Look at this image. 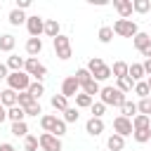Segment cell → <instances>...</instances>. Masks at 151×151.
<instances>
[{
	"mask_svg": "<svg viewBox=\"0 0 151 151\" xmlns=\"http://www.w3.org/2000/svg\"><path fill=\"white\" fill-rule=\"evenodd\" d=\"M125 99H127V97H125L120 90H116L113 85H106V87L99 90V101H101L104 106H116V109H120Z\"/></svg>",
	"mask_w": 151,
	"mask_h": 151,
	"instance_id": "obj_1",
	"label": "cell"
},
{
	"mask_svg": "<svg viewBox=\"0 0 151 151\" xmlns=\"http://www.w3.org/2000/svg\"><path fill=\"white\" fill-rule=\"evenodd\" d=\"M87 71H90V76H92L97 83L111 78V66H106L101 57H92V59L87 61Z\"/></svg>",
	"mask_w": 151,
	"mask_h": 151,
	"instance_id": "obj_2",
	"label": "cell"
},
{
	"mask_svg": "<svg viewBox=\"0 0 151 151\" xmlns=\"http://www.w3.org/2000/svg\"><path fill=\"white\" fill-rule=\"evenodd\" d=\"M28 85H31V76H28L26 71H14V73L7 76V87L14 90L17 94H19V92H26Z\"/></svg>",
	"mask_w": 151,
	"mask_h": 151,
	"instance_id": "obj_3",
	"label": "cell"
},
{
	"mask_svg": "<svg viewBox=\"0 0 151 151\" xmlns=\"http://www.w3.org/2000/svg\"><path fill=\"white\" fill-rule=\"evenodd\" d=\"M52 45H54V52H57V57H59L61 61H66V59H71V54H73V50H71V38H68V35H64V33H59L57 38H52Z\"/></svg>",
	"mask_w": 151,
	"mask_h": 151,
	"instance_id": "obj_4",
	"label": "cell"
},
{
	"mask_svg": "<svg viewBox=\"0 0 151 151\" xmlns=\"http://www.w3.org/2000/svg\"><path fill=\"white\" fill-rule=\"evenodd\" d=\"M24 71H26L31 78H35L38 83H42V80H45V76H47V68H45V64H40V61H38V57H26Z\"/></svg>",
	"mask_w": 151,
	"mask_h": 151,
	"instance_id": "obj_5",
	"label": "cell"
},
{
	"mask_svg": "<svg viewBox=\"0 0 151 151\" xmlns=\"http://www.w3.org/2000/svg\"><path fill=\"white\" fill-rule=\"evenodd\" d=\"M111 28H113V33L120 35V38H134V35L139 33V28H137V24H134L132 19H118Z\"/></svg>",
	"mask_w": 151,
	"mask_h": 151,
	"instance_id": "obj_6",
	"label": "cell"
},
{
	"mask_svg": "<svg viewBox=\"0 0 151 151\" xmlns=\"http://www.w3.org/2000/svg\"><path fill=\"white\" fill-rule=\"evenodd\" d=\"M26 28H28L31 38H40L42 31H45V19L38 17V14H31V17H26Z\"/></svg>",
	"mask_w": 151,
	"mask_h": 151,
	"instance_id": "obj_7",
	"label": "cell"
},
{
	"mask_svg": "<svg viewBox=\"0 0 151 151\" xmlns=\"http://www.w3.org/2000/svg\"><path fill=\"white\" fill-rule=\"evenodd\" d=\"M38 144H40L42 151H61V139L54 137V134H50V132H42L38 137Z\"/></svg>",
	"mask_w": 151,
	"mask_h": 151,
	"instance_id": "obj_8",
	"label": "cell"
},
{
	"mask_svg": "<svg viewBox=\"0 0 151 151\" xmlns=\"http://www.w3.org/2000/svg\"><path fill=\"white\" fill-rule=\"evenodd\" d=\"M78 92H80V85H78L76 76H66L64 83H61V92H59V94H64L66 99H71V97H76Z\"/></svg>",
	"mask_w": 151,
	"mask_h": 151,
	"instance_id": "obj_9",
	"label": "cell"
},
{
	"mask_svg": "<svg viewBox=\"0 0 151 151\" xmlns=\"http://www.w3.org/2000/svg\"><path fill=\"white\" fill-rule=\"evenodd\" d=\"M113 134H120V137L132 134V120L130 118H123V116H116L113 118Z\"/></svg>",
	"mask_w": 151,
	"mask_h": 151,
	"instance_id": "obj_10",
	"label": "cell"
},
{
	"mask_svg": "<svg viewBox=\"0 0 151 151\" xmlns=\"http://www.w3.org/2000/svg\"><path fill=\"white\" fill-rule=\"evenodd\" d=\"M104 127H106V125H104V120H101V118H90V120L85 123V132H87V134H92V137L101 134V132H104Z\"/></svg>",
	"mask_w": 151,
	"mask_h": 151,
	"instance_id": "obj_11",
	"label": "cell"
},
{
	"mask_svg": "<svg viewBox=\"0 0 151 151\" xmlns=\"http://www.w3.org/2000/svg\"><path fill=\"white\" fill-rule=\"evenodd\" d=\"M113 7L120 14V19H130L132 17V2L130 0H113Z\"/></svg>",
	"mask_w": 151,
	"mask_h": 151,
	"instance_id": "obj_12",
	"label": "cell"
},
{
	"mask_svg": "<svg viewBox=\"0 0 151 151\" xmlns=\"http://www.w3.org/2000/svg\"><path fill=\"white\" fill-rule=\"evenodd\" d=\"M42 52V40L40 38H28L26 40V54L28 57H38Z\"/></svg>",
	"mask_w": 151,
	"mask_h": 151,
	"instance_id": "obj_13",
	"label": "cell"
},
{
	"mask_svg": "<svg viewBox=\"0 0 151 151\" xmlns=\"http://www.w3.org/2000/svg\"><path fill=\"white\" fill-rule=\"evenodd\" d=\"M24 64H26V59L19 57V54H9V57H7V68H9V73L24 71Z\"/></svg>",
	"mask_w": 151,
	"mask_h": 151,
	"instance_id": "obj_14",
	"label": "cell"
},
{
	"mask_svg": "<svg viewBox=\"0 0 151 151\" xmlns=\"http://www.w3.org/2000/svg\"><path fill=\"white\" fill-rule=\"evenodd\" d=\"M0 104L5 106V109H9V106H17V92L14 90H2L0 92Z\"/></svg>",
	"mask_w": 151,
	"mask_h": 151,
	"instance_id": "obj_15",
	"label": "cell"
},
{
	"mask_svg": "<svg viewBox=\"0 0 151 151\" xmlns=\"http://www.w3.org/2000/svg\"><path fill=\"white\" fill-rule=\"evenodd\" d=\"M134 130H151V118L137 113V116L132 118V132H134Z\"/></svg>",
	"mask_w": 151,
	"mask_h": 151,
	"instance_id": "obj_16",
	"label": "cell"
},
{
	"mask_svg": "<svg viewBox=\"0 0 151 151\" xmlns=\"http://www.w3.org/2000/svg\"><path fill=\"white\" fill-rule=\"evenodd\" d=\"M144 76H146V73H144V66H142V64H130V68H127V78H130L132 83H139Z\"/></svg>",
	"mask_w": 151,
	"mask_h": 151,
	"instance_id": "obj_17",
	"label": "cell"
},
{
	"mask_svg": "<svg viewBox=\"0 0 151 151\" xmlns=\"http://www.w3.org/2000/svg\"><path fill=\"white\" fill-rule=\"evenodd\" d=\"M120 116L132 120V118L137 116V104H134L132 99H125V101H123V106H120Z\"/></svg>",
	"mask_w": 151,
	"mask_h": 151,
	"instance_id": "obj_18",
	"label": "cell"
},
{
	"mask_svg": "<svg viewBox=\"0 0 151 151\" xmlns=\"http://www.w3.org/2000/svg\"><path fill=\"white\" fill-rule=\"evenodd\" d=\"M14 45H17V38L12 33H2L0 35V52H12Z\"/></svg>",
	"mask_w": 151,
	"mask_h": 151,
	"instance_id": "obj_19",
	"label": "cell"
},
{
	"mask_svg": "<svg viewBox=\"0 0 151 151\" xmlns=\"http://www.w3.org/2000/svg\"><path fill=\"white\" fill-rule=\"evenodd\" d=\"M106 146H109L111 151H123V149H125V137H120V134H111V137L106 139Z\"/></svg>",
	"mask_w": 151,
	"mask_h": 151,
	"instance_id": "obj_20",
	"label": "cell"
},
{
	"mask_svg": "<svg viewBox=\"0 0 151 151\" xmlns=\"http://www.w3.org/2000/svg\"><path fill=\"white\" fill-rule=\"evenodd\" d=\"M127 68H130L127 61H113V66H111V76H116V78H125V76H127Z\"/></svg>",
	"mask_w": 151,
	"mask_h": 151,
	"instance_id": "obj_21",
	"label": "cell"
},
{
	"mask_svg": "<svg viewBox=\"0 0 151 151\" xmlns=\"http://www.w3.org/2000/svg\"><path fill=\"white\" fill-rule=\"evenodd\" d=\"M80 90H83V94H87V97H92V99H94V94H99V90H101V87H99V83L92 78V80H87L85 85H80Z\"/></svg>",
	"mask_w": 151,
	"mask_h": 151,
	"instance_id": "obj_22",
	"label": "cell"
},
{
	"mask_svg": "<svg viewBox=\"0 0 151 151\" xmlns=\"http://www.w3.org/2000/svg\"><path fill=\"white\" fill-rule=\"evenodd\" d=\"M26 92L38 101V99L45 94V85H42V83H38V80H31V85H28V90H26Z\"/></svg>",
	"mask_w": 151,
	"mask_h": 151,
	"instance_id": "obj_23",
	"label": "cell"
},
{
	"mask_svg": "<svg viewBox=\"0 0 151 151\" xmlns=\"http://www.w3.org/2000/svg\"><path fill=\"white\" fill-rule=\"evenodd\" d=\"M7 118H9L12 123H21V120L26 118V113H24V109L17 104V106H9V109H7Z\"/></svg>",
	"mask_w": 151,
	"mask_h": 151,
	"instance_id": "obj_24",
	"label": "cell"
},
{
	"mask_svg": "<svg viewBox=\"0 0 151 151\" xmlns=\"http://www.w3.org/2000/svg\"><path fill=\"white\" fill-rule=\"evenodd\" d=\"M42 33L50 35V38H57L59 35V21L57 19H45V31Z\"/></svg>",
	"mask_w": 151,
	"mask_h": 151,
	"instance_id": "obj_25",
	"label": "cell"
},
{
	"mask_svg": "<svg viewBox=\"0 0 151 151\" xmlns=\"http://www.w3.org/2000/svg\"><path fill=\"white\" fill-rule=\"evenodd\" d=\"M132 42H134V47H137V50L142 52V50H144V47H146V45L151 42V35H149V33H144V31H139V33H137V35L132 38Z\"/></svg>",
	"mask_w": 151,
	"mask_h": 151,
	"instance_id": "obj_26",
	"label": "cell"
},
{
	"mask_svg": "<svg viewBox=\"0 0 151 151\" xmlns=\"http://www.w3.org/2000/svg\"><path fill=\"white\" fill-rule=\"evenodd\" d=\"M7 19H9V24H12V26H21V24H26V14H24L21 9H17V7L9 12V17H7Z\"/></svg>",
	"mask_w": 151,
	"mask_h": 151,
	"instance_id": "obj_27",
	"label": "cell"
},
{
	"mask_svg": "<svg viewBox=\"0 0 151 151\" xmlns=\"http://www.w3.org/2000/svg\"><path fill=\"white\" fill-rule=\"evenodd\" d=\"M132 87H134V83L125 76V78H116V90H120L123 94H127V92H132Z\"/></svg>",
	"mask_w": 151,
	"mask_h": 151,
	"instance_id": "obj_28",
	"label": "cell"
},
{
	"mask_svg": "<svg viewBox=\"0 0 151 151\" xmlns=\"http://www.w3.org/2000/svg\"><path fill=\"white\" fill-rule=\"evenodd\" d=\"M52 109H54V111H61V113H64V111L68 109V99H66L64 94H54V97H52Z\"/></svg>",
	"mask_w": 151,
	"mask_h": 151,
	"instance_id": "obj_29",
	"label": "cell"
},
{
	"mask_svg": "<svg viewBox=\"0 0 151 151\" xmlns=\"http://www.w3.org/2000/svg\"><path fill=\"white\" fill-rule=\"evenodd\" d=\"M59 118L57 116H40V127H42V132H52V127H54V123H57Z\"/></svg>",
	"mask_w": 151,
	"mask_h": 151,
	"instance_id": "obj_30",
	"label": "cell"
},
{
	"mask_svg": "<svg viewBox=\"0 0 151 151\" xmlns=\"http://www.w3.org/2000/svg\"><path fill=\"white\" fill-rule=\"evenodd\" d=\"M151 9V2L149 0H132V12H137V14H146Z\"/></svg>",
	"mask_w": 151,
	"mask_h": 151,
	"instance_id": "obj_31",
	"label": "cell"
},
{
	"mask_svg": "<svg viewBox=\"0 0 151 151\" xmlns=\"http://www.w3.org/2000/svg\"><path fill=\"white\" fill-rule=\"evenodd\" d=\"M97 38H99V42H104V45L111 42V40H113V28H111V26H101L99 33H97Z\"/></svg>",
	"mask_w": 151,
	"mask_h": 151,
	"instance_id": "obj_32",
	"label": "cell"
},
{
	"mask_svg": "<svg viewBox=\"0 0 151 151\" xmlns=\"http://www.w3.org/2000/svg\"><path fill=\"white\" fill-rule=\"evenodd\" d=\"M132 92H134L139 99H144V97H149V94H151V92H149V85H146V80H139V83H134Z\"/></svg>",
	"mask_w": 151,
	"mask_h": 151,
	"instance_id": "obj_33",
	"label": "cell"
},
{
	"mask_svg": "<svg viewBox=\"0 0 151 151\" xmlns=\"http://www.w3.org/2000/svg\"><path fill=\"white\" fill-rule=\"evenodd\" d=\"M92 97H87V94H83V92H78L76 94V109H90L92 106Z\"/></svg>",
	"mask_w": 151,
	"mask_h": 151,
	"instance_id": "obj_34",
	"label": "cell"
},
{
	"mask_svg": "<svg viewBox=\"0 0 151 151\" xmlns=\"http://www.w3.org/2000/svg\"><path fill=\"white\" fill-rule=\"evenodd\" d=\"M137 113H142V116H149V118H151V97L139 99V104H137Z\"/></svg>",
	"mask_w": 151,
	"mask_h": 151,
	"instance_id": "obj_35",
	"label": "cell"
},
{
	"mask_svg": "<svg viewBox=\"0 0 151 151\" xmlns=\"http://www.w3.org/2000/svg\"><path fill=\"white\" fill-rule=\"evenodd\" d=\"M14 137H26L28 134V125L21 120V123H12V130H9Z\"/></svg>",
	"mask_w": 151,
	"mask_h": 151,
	"instance_id": "obj_36",
	"label": "cell"
},
{
	"mask_svg": "<svg viewBox=\"0 0 151 151\" xmlns=\"http://www.w3.org/2000/svg\"><path fill=\"white\" fill-rule=\"evenodd\" d=\"M78 118H80L78 109H76V106H68V109L64 111V118H61V120H64V123H76Z\"/></svg>",
	"mask_w": 151,
	"mask_h": 151,
	"instance_id": "obj_37",
	"label": "cell"
},
{
	"mask_svg": "<svg viewBox=\"0 0 151 151\" xmlns=\"http://www.w3.org/2000/svg\"><path fill=\"white\" fill-rule=\"evenodd\" d=\"M38 137H33V134H26L24 137V151H38Z\"/></svg>",
	"mask_w": 151,
	"mask_h": 151,
	"instance_id": "obj_38",
	"label": "cell"
},
{
	"mask_svg": "<svg viewBox=\"0 0 151 151\" xmlns=\"http://www.w3.org/2000/svg\"><path fill=\"white\" fill-rule=\"evenodd\" d=\"M33 101H35V99H33V97H31L28 92H19V94H17V104H19L21 109H26V106H31Z\"/></svg>",
	"mask_w": 151,
	"mask_h": 151,
	"instance_id": "obj_39",
	"label": "cell"
},
{
	"mask_svg": "<svg viewBox=\"0 0 151 151\" xmlns=\"http://www.w3.org/2000/svg\"><path fill=\"white\" fill-rule=\"evenodd\" d=\"M132 137H134V142L146 144V142L151 139V130H134V132H132Z\"/></svg>",
	"mask_w": 151,
	"mask_h": 151,
	"instance_id": "obj_40",
	"label": "cell"
},
{
	"mask_svg": "<svg viewBox=\"0 0 151 151\" xmlns=\"http://www.w3.org/2000/svg\"><path fill=\"white\" fill-rule=\"evenodd\" d=\"M73 76H76V80H78V85H85L87 80H92V76H90V71H87V68H78V71H76Z\"/></svg>",
	"mask_w": 151,
	"mask_h": 151,
	"instance_id": "obj_41",
	"label": "cell"
},
{
	"mask_svg": "<svg viewBox=\"0 0 151 151\" xmlns=\"http://www.w3.org/2000/svg\"><path fill=\"white\" fill-rule=\"evenodd\" d=\"M90 111H92V118H101V116L106 113V106H104L101 101H92V106H90Z\"/></svg>",
	"mask_w": 151,
	"mask_h": 151,
	"instance_id": "obj_42",
	"label": "cell"
},
{
	"mask_svg": "<svg viewBox=\"0 0 151 151\" xmlns=\"http://www.w3.org/2000/svg\"><path fill=\"white\" fill-rule=\"evenodd\" d=\"M50 134H54V137H59V139H61V137L66 134V123L59 118V120L54 123V127H52V132H50Z\"/></svg>",
	"mask_w": 151,
	"mask_h": 151,
	"instance_id": "obj_43",
	"label": "cell"
},
{
	"mask_svg": "<svg viewBox=\"0 0 151 151\" xmlns=\"http://www.w3.org/2000/svg\"><path fill=\"white\" fill-rule=\"evenodd\" d=\"M24 113H26V116H33V118H38V113H42V109H40V104H38V101H33L31 106H26V109H24Z\"/></svg>",
	"mask_w": 151,
	"mask_h": 151,
	"instance_id": "obj_44",
	"label": "cell"
},
{
	"mask_svg": "<svg viewBox=\"0 0 151 151\" xmlns=\"http://www.w3.org/2000/svg\"><path fill=\"white\" fill-rule=\"evenodd\" d=\"M7 76H9V68H7V64H0V80H7Z\"/></svg>",
	"mask_w": 151,
	"mask_h": 151,
	"instance_id": "obj_45",
	"label": "cell"
},
{
	"mask_svg": "<svg viewBox=\"0 0 151 151\" xmlns=\"http://www.w3.org/2000/svg\"><path fill=\"white\" fill-rule=\"evenodd\" d=\"M26 7H31V0H17V9H26Z\"/></svg>",
	"mask_w": 151,
	"mask_h": 151,
	"instance_id": "obj_46",
	"label": "cell"
},
{
	"mask_svg": "<svg viewBox=\"0 0 151 151\" xmlns=\"http://www.w3.org/2000/svg\"><path fill=\"white\" fill-rule=\"evenodd\" d=\"M0 151H17V149H14V144H9V142H2V144H0Z\"/></svg>",
	"mask_w": 151,
	"mask_h": 151,
	"instance_id": "obj_47",
	"label": "cell"
},
{
	"mask_svg": "<svg viewBox=\"0 0 151 151\" xmlns=\"http://www.w3.org/2000/svg\"><path fill=\"white\" fill-rule=\"evenodd\" d=\"M142 66H144V73H146V76H151V59H144V64H142Z\"/></svg>",
	"mask_w": 151,
	"mask_h": 151,
	"instance_id": "obj_48",
	"label": "cell"
},
{
	"mask_svg": "<svg viewBox=\"0 0 151 151\" xmlns=\"http://www.w3.org/2000/svg\"><path fill=\"white\" fill-rule=\"evenodd\" d=\"M142 54H144V57H146V59H151V42H149V45H146V47H144V50H142Z\"/></svg>",
	"mask_w": 151,
	"mask_h": 151,
	"instance_id": "obj_49",
	"label": "cell"
},
{
	"mask_svg": "<svg viewBox=\"0 0 151 151\" xmlns=\"http://www.w3.org/2000/svg\"><path fill=\"white\" fill-rule=\"evenodd\" d=\"M146 85H149V92H151V76H149V80H146Z\"/></svg>",
	"mask_w": 151,
	"mask_h": 151,
	"instance_id": "obj_50",
	"label": "cell"
},
{
	"mask_svg": "<svg viewBox=\"0 0 151 151\" xmlns=\"http://www.w3.org/2000/svg\"><path fill=\"white\" fill-rule=\"evenodd\" d=\"M149 142H151V139H149Z\"/></svg>",
	"mask_w": 151,
	"mask_h": 151,
	"instance_id": "obj_51",
	"label": "cell"
}]
</instances>
